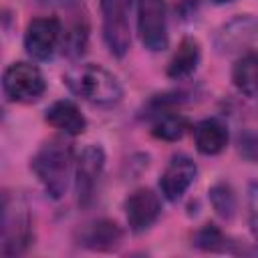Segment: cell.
Segmentation results:
<instances>
[{
    "label": "cell",
    "instance_id": "cell-1",
    "mask_svg": "<svg viewBox=\"0 0 258 258\" xmlns=\"http://www.w3.org/2000/svg\"><path fill=\"white\" fill-rule=\"evenodd\" d=\"M64 83L75 95L99 107L117 105L123 97V89L117 77L99 64L73 67L71 71H67Z\"/></svg>",
    "mask_w": 258,
    "mask_h": 258
},
{
    "label": "cell",
    "instance_id": "cell-2",
    "mask_svg": "<svg viewBox=\"0 0 258 258\" xmlns=\"http://www.w3.org/2000/svg\"><path fill=\"white\" fill-rule=\"evenodd\" d=\"M73 161V149L60 139L46 141L30 159V169L38 177L46 196L60 200L69 185V171Z\"/></svg>",
    "mask_w": 258,
    "mask_h": 258
},
{
    "label": "cell",
    "instance_id": "cell-3",
    "mask_svg": "<svg viewBox=\"0 0 258 258\" xmlns=\"http://www.w3.org/2000/svg\"><path fill=\"white\" fill-rule=\"evenodd\" d=\"M32 216L30 208L20 196L4 194L2 198V254L18 256L32 244Z\"/></svg>",
    "mask_w": 258,
    "mask_h": 258
},
{
    "label": "cell",
    "instance_id": "cell-4",
    "mask_svg": "<svg viewBox=\"0 0 258 258\" xmlns=\"http://www.w3.org/2000/svg\"><path fill=\"white\" fill-rule=\"evenodd\" d=\"M133 0H101L103 14V38L109 52L123 58L131 46L129 10Z\"/></svg>",
    "mask_w": 258,
    "mask_h": 258
},
{
    "label": "cell",
    "instance_id": "cell-5",
    "mask_svg": "<svg viewBox=\"0 0 258 258\" xmlns=\"http://www.w3.org/2000/svg\"><path fill=\"white\" fill-rule=\"evenodd\" d=\"M4 95L14 103H34L42 97L46 81L38 67L30 62H12L2 75Z\"/></svg>",
    "mask_w": 258,
    "mask_h": 258
},
{
    "label": "cell",
    "instance_id": "cell-6",
    "mask_svg": "<svg viewBox=\"0 0 258 258\" xmlns=\"http://www.w3.org/2000/svg\"><path fill=\"white\" fill-rule=\"evenodd\" d=\"M137 28L141 42L151 52L167 48V4L165 0H139L137 4Z\"/></svg>",
    "mask_w": 258,
    "mask_h": 258
},
{
    "label": "cell",
    "instance_id": "cell-7",
    "mask_svg": "<svg viewBox=\"0 0 258 258\" xmlns=\"http://www.w3.org/2000/svg\"><path fill=\"white\" fill-rule=\"evenodd\" d=\"M256 38H258V18L252 14H238L216 30L214 48L220 54H236L246 50Z\"/></svg>",
    "mask_w": 258,
    "mask_h": 258
},
{
    "label": "cell",
    "instance_id": "cell-8",
    "mask_svg": "<svg viewBox=\"0 0 258 258\" xmlns=\"http://www.w3.org/2000/svg\"><path fill=\"white\" fill-rule=\"evenodd\" d=\"M103 167H105V151L101 149V145H87L81 151L77 159V169H75L77 202L81 208H87L93 202Z\"/></svg>",
    "mask_w": 258,
    "mask_h": 258
},
{
    "label": "cell",
    "instance_id": "cell-9",
    "mask_svg": "<svg viewBox=\"0 0 258 258\" xmlns=\"http://www.w3.org/2000/svg\"><path fill=\"white\" fill-rule=\"evenodd\" d=\"M60 20L54 16H42L28 22L24 32V48L36 60H46L54 54L60 42Z\"/></svg>",
    "mask_w": 258,
    "mask_h": 258
},
{
    "label": "cell",
    "instance_id": "cell-10",
    "mask_svg": "<svg viewBox=\"0 0 258 258\" xmlns=\"http://www.w3.org/2000/svg\"><path fill=\"white\" fill-rule=\"evenodd\" d=\"M161 214V202L155 191L149 187H139L135 189L127 200H125V216L129 230L133 234H141L149 230Z\"/></svg>",
    "mask_w": 258,
    "mask_h": 258
},
{
    "label": "cell",
    "instance_id": "cell-11",
    "mask_svg": "<svg viewBox=\"0 0 258 258\" xmlns=\"http://www.w3.org/2000/svg\"><path fill=\"white\" fill-rule=\"evenodd\" d=\"M196 175H198L196 163L187 155H175L159 177L161 194L169 202H177L185 194V189L194 183Z\"/></svg>",
    "mask_w": 258,
    "mask_h": 258
},
{
    "label": "cell",
    "instance_id": "cell-12",
    "mask_svg": "<svg viewBox=\"0 0 258 258\" xmlns=\"http://www.w3.org/2000/svg\"><path fill=\"white\" fill-rule=\"evenodd\" d=\"M121 228L113 220H95L79 232V244L91 250H111L121 242Z\"/></svg>",
    "mask_w": 258,
    "mask_h": 258
},
{
    "label": "cell",
    "instance_id": "cell-13",
    "mask_svg": "<svg viewBox=\"0 0 258 258\" xmlns=\"http://www.w3.org/2000/svg\"><path fill=\"white\" fill-rule=\"evenodd\" d=\"M44 121L60 131H64L67 135H81L87 127V119L81 113V109L73 103V101H54L46 113H44Z\"/></svg>",
    "mask_w": 258,
    "mask_h": 258
},
{
    "label": "cell",
    "instance_id": "cell-14",
    "mask_svg": "<svg viewBox=\"0 0 258 258\" xmlns=\"http://www.w3.org/2000/svg\"><path fill=\"white\" fill-rule=\"evenodd\" d=\"M196 149L202 155H218L228 145V129L218 119H204L194 131Z\"/></svg>",
    "mask_w": 258,
    "mask_h": 258
},
{
    "label": "cell",
    "instance_id": "cell-15",
    "mask_svg": "<svg viewBox=\"0 0 258 258\" xmlns=\"http://www.w3.org/2000/svg\"><path fill=\"white\" fill-rule=\"evenodd\" d=\"M200 58H202V50H200V42L191 36H185L177 50L173 52L169 64H167V77L175 79V81H181V79H187L196 73L198 64H200Z\"/></svg>",
    "mask_w": 258,
    "mask_h": 258
},
{
    "label": "cell",
    "instance_id": "cell-16",
    "mask_svg": "<svg viewBox=\"0 0 258 258\" xmlns=\"http://www.w3.org/2000/svg\"><path fill=\"white\" fill-rule=\"evenodd\" d=\"M232 81L242 95L250 99L258 97V52H246L238 58L232 69Z\"/></svg>",
    "mask_w": 258,
    "mask_h": 258
},
{
    "label": "cell",
    "instance_id": "cell-17",
    "mask_svg": "<svg viewBox=\"0 0 258 258\" xmlns=\"http://www.w3.org/2000/svg\"><path fill=\"white\" fill-rule=\"evenodd\" d=\"M187 129V121L185 117H181L179 113L175 111H157L155 115V121H153V135L157 139H163V141H177L183 137Z\"/></svg>",
    "mask_w": 258,
    "mask_h": 258
},
{
    "label": "cell",
    "instance_id": "cell-18",
    "mask_svg": "<svg viewBox=\"0 0 258 258\" xmlns=\"http://www.w3.org/2000/svg\"><path fill=\"white\" fill-rule=\"evenodd\" d=\"M210 202L216 210V214L224 220H232L236 214V196L232 191V187L224 181L216 183L210 187Z\"/></svg>",
    "mask_w": 258,
    "mask_h": 258
},
{
    "label": "cell",
    "instance_id": "cell-19",
    "mask_svg": "<svg viewBox=\"0 0 258 258\" xmlns=\"http://www.w3.org/2000/svg\"><path fill=\"white\" fill-rule=\"evenodd\" d=\"M194 244L202 250H210V252H220V250H228V238L220 232V228H216L214 224H206L202 230L196 232L194 236Z\"/></svg>",
    "mask_w": 258,
    "mask_h": 258
},
{
    "label": "cell",
    "instance_id": "cell-20",
    "mask_svg": "<svg viewBox=\"0 0 258 258\" xmlns=\"http://www.w3.org/2000/svg\"><path fill=\"white\" fill-rule=\"evenodd\" d=\"M85 44H87V26L81 24V22H77V24L67 32V36H64V42H62L64 52H67L69 56H79V54H83Z\"/></svg>",
    "mask_w": 258,
    "mask_h": 258
},
{
    "label": "cell",
    "instance_id": "cell-21",
    "mask_svg": "<svg viewBox=\"0 0 258 258\" xmlns=\"http://www.w3.org/2000/svg\"><path fill=\"white\" fill-rule=\"evenodd\" d=\"M248 218L252 234L258 240V183H250L248 187Z\"/></svg>",
    "mask_w": 258,
    "mask_h": 258
},
{
    "label": "cell",
    "instance_id": "cell-22",
    "mask_svg": "<svg viewBox=\"0 0 258 258\" xmlns=\"http://www.w3.org/2000/svg\"><path fill=\"white\" fill-rule=\"evenodd\" d=\"M240 151L258 163V135L256 133H244L240 135Z\"/></svg>",
    "mask_w": 258,
    "mask_h": 258
},
{
    "label": "cell",
    "instance_id": "cell-23",
    "mask_svg": "<svg viewBox=\"0 0 258 258\" xmlns=\"http://www.w3.org/2000/svg\"><path fill=\"white\" fill-rule=\"evenodd\" d=\"M42 4H52V6H71V4H77L79 0H40Z\"/></svg>",
    "mask_w": 258,
    "mask_h": 258
},
{
    "label": "cell",
    "instance_id": "cell-24",
    "mask_svg": "<svg viewBox=\"0 0 258 258\" xmlns=\"http://www.w3.org/2000/svg\"><path fill=\"white\" fill-rule=\"evenodd\" d=\"M212 2H216V4H228V2H232V0H212Z\"/></svg>",
    "mask_w": 258,
    "mask_h": 258
}]
</instances>
